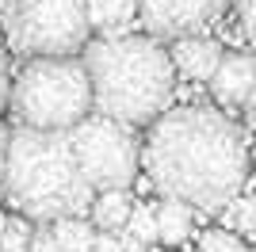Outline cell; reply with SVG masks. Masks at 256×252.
<instances>
[{
  "instance_id": "cell-18",
  "label": "cell",
  "mask_w": 256,
  "mask_h": 252,
  "mask_svg": "<svg viewBox=\"0 0 256 252\" xmlns=\"http://www.w3.org/2000/svg\"><path fill=\"white\" fill-rule=\"evenodd\" d=\"M237 20L245 27V38L256 46V0H237Z\"/></svg>"
},
{
  "instance_id": "cell-23",
  "label": "cell",
  "mask_w": 256,
  "mask_h": 252,
  "mask_svg": "<svg viewBox=\"0 0 256 252\" xmlns=\"http://www.w3.org/2000/svg\"><path fill=\"white\" fill-rule=\"evenodd\" d=\"M245 115H248V118H252V122H256V92L248 96V104H245Z\"/></svg>"
},
{
  "instance_id": "cell-19",
  "label": "cell",
  "mask_w": 256,
  "mask_h": 252,
  "mask_svg": "<svg viewBox=\"0 0 256 252\" xmlns=\"http://www.w3.org/2000/svg\"><path fill=\"white\" fill-rule=\"evenodd\" d=\"M12 88H16V80H12L8 58L0 54V111H8V107H12Z\"/></svg>"
},
{
  "instance_id": "cell-14",
  "label": "cell",
  "mask_w": 256,
  "mask_h": 252,
  "mask_svg": "<svg viewBox=\"0 0 256 252\" xmlns=\"http://www.w3.org/2000/svg\"><path fill=\"white\" fill-rule=\"evenodd\" d=\"M222 226L234 233H245V237H256V195H237L222 210Z\"/></svg>"
},
{
  "instance_id": "cell-20",
  "label": "cell",
  "mask_w": 256,
  "mask_h": 252,
  "mask_svg": "<svg viewBox=\"0 0 256 252\" xmlns=\"http://www.w3.org/2000/svg\"><path fill=\"white\" fill-rule=\"evenodd\" d=\"M92 252H126V244H122V237H118V233L100 230L96 241H92Z\"/></svg>"
},
{
  "instance_id": "cell-11",
  "label": "cell",
  "mask_w": 256,
  "mask_h": 252,
  "mask_svg": "<svg viewBox=\"0 0 256 252\" xmlns=\"http://www.w3.org/2000/svg\"><path fill=\"white\" fill-rule=\"evenodd\" d=\"M157 210V230H160V241L168 244V248H176V244L188 241V233H192V222H195V206H188V202L180 199H164Z\"/></svg>"
},
{
  "instance_id": "cell-12",
  "label": "cell",
  "mask_w": 256,
  "mask_h": 252,
  "mask_svg": "<svg viewBox=\"0 0 256 252\" xmlns=\"http://www.w3.org/2000/svg\"><path fill=\"white\" fill-rule=\"evenodd\" d=\"M130 210H134L130 191H100L96 202H92V226L115 233V230H122L130 222Z\"/></svg>"
},
{
  "instance_id": "cell-5",
  "label": "cell",
  "mask_w": 256,
  "mask_h": 252,
  "mask_svg": "<svg viewBox=\"0 0 256 252\" xmlns=\"http://www.w3.org/2000/svg\"><path fill=\"white\" fill-rule=\"evenodd\" d=\"M84 0H8L4 38L20 58H73L88 46Z\"/></svg>"
},
{
  "instance_id": "cell-4",
  "label": "cell",
  "mask_w": 256,
  "mask_h": 252,
  "mask_svg": "<svg viewBox=\"0 0 256 252\" xmlns=\"http://www.w3.org/2000/svg\"><path fill=\"white\" fill-rule=\"evenodd\" d=\"M96 107L92 80L84 62L76 58H34L16 73L12 115L23 130L69 134Z\"/></svg>"
},
{
  "instance_id": "cell-3",
  "label": "cell",
  "mask_w": 256,
  "mask_h": 252,
  "mask_svg": "<svg viewBox=\"0 0 256 252\" xmlns=\"http://www.w3.org/2000/svg\"><path fill=\"white\" fill-rule=\"evenodd\" d=\"M0 195L12 210L38 226H54L58 218H84L96 202V188L80 176L69 134L23 126L12 130Z\"/></svg>"
},
{
  "instance_id": "cell-25",
  "label": "cell",
  "mask_w": 256,
  "mask_h": 252,
  "mask_svg": "<svg viewBox=\"0 0 256 252\" xmlns=\"http://www.w3.org/2000/svg\"><path fill=\"white\" fill-rule=\"evenodd\" d=\"M252 164H256V142H252Z\"/></svg>"
},
{
  "instance_id": "cell-9",
  "label": "cell",
  "mask_w": 256,
  "mask_h": 252,
  "mask_svg": "<svg viewBox=\"0 0 256 252\" xmlns=\"http://www.w3.org/2000/svg\"><path fill=\"white\" fill-rule=\"evenodd\" d=\"M172 65L180 69L188 80H214L218 65H222L226 50L218 46L214 38H203V34H192V38H176L172 42Z\"/></svg>"
},
{
  "instance_id": "cell-22",
  "label": "cell",
  "mask_w": 256,
  "mask_h": 252,
  "mask_svg": "<svg viewBox=\"0 0 256 252\" xmlns=\"http://www.w3.org/2000/svg\"><path fill=\"white\" fill-rule=\"evenodd\" d=\"M8 146H12V130L0 122V184H4V168H8Z\"/></svg>"
},
{
  "instance_id": "cell-16",
  "label": "cell",
  "mask_w": 256,
  "mask_h": 252,
  "mask_svg": "<svg viewBox=\"0 0 256 252\" xmlns=\"http://www.w3.org/2000/svg\"><path fill=\"white\" fill-rule=\"evenodd\" d=\"M31 233L23 222H0V252H31Z\"/></svg>"
},
{
  "instance_id": "cell-1",
  "label": "cell",
  "mask_w": 256,
  "mask_h": 252,
  "mask_svg": "<svg viewBox=\"0 0 256 252\" xmlns=\"http://www.w3.org/2000/svg\"><path fill=\"white\" fill-rule=\"evenodd\" d=\"M252 146L245 130L214 107H176L150 126L142 164L164 199H180L203 214H222L248 180Z\"/></svg>"
},
{
  "instance_id": "cell-8",
  "label": "cell",
  "mask_w": 256,
  "mask_h": 252,
  "mask_svg": "<svg viewBox=\"0 0 256 252\" xmlns=\"http://www.w3.org/2000/svg\"><path fill=\"white\" fill-rule=\"evenodd\" d=\"M252 92H256V58L252 54H226L210 80V96L226 111H234V107H245Z\"/></svg>"
},
{
  "instance_id": "cell-21",
  "label": "cell",
  "mask_w": 256,
  "mask_h": 252,
  "mask_svg": "<svg viewBox=\"0 0 256 252\" xmlns=\"http://www.w3.org/2000/svg\"><path fill=\"white\" fill-rule=\"evenodd\" d=\"M31 252H58V241H54L50 226H38V230L31 233Z\"/></svg>"
},
{
  "instance_id": "cell-13",
  "label": "cell",
  "mask_w": 256,
  "mask_h": 252,
  "mask_svg": "<svg viewBox=\"0 0 256 252\" xmlns=\"http://www.w3.org/2000/svg\"><path fill=\"white\" fill-rule=\"evenodd\" d=\"M50 230L58 241V252H92V241L100 233L88 218H58Z\"/></svg>"
},
{
  "instance_id": "cell-2",
  "label": "cell",
  "mask_w": 256,
  "mask_h": 252,
  "mask_svg": "<svg viewBox=\"0 0 256 252\" xmlns=\"http://www.w3.org/2000/svg\"><path fill=\"white\" fill-rule=\"evenodd\" d=\"M84 69L92 80L96 111L126 126H153L172 100V54L153 34L96 38L84 46Z\"/></svg>"
},
{
  "instance_id": "cell-17",
  "label": "cell",
  "mask_w": 256,
  "mask_h": 252,
  "mask_svg": "<svg viewBox=\"0 0 256 252\" xmlns=\"http://www.w3.org/2000/svg\"><path fill=\"white\" fill-rule=\"evenodd\" d=\"M199 252H245L234 230H210L199 237Z\"/></svg>"
},
{
  "instance_id": "cell-6",
  "label": "cell",
  "mask_w": 256,
  "mask_h": 252,
  "mask_svg": "<svg viewBox=\"0 0 256 252\" xmlns=\"http://www.w3.org/2000/svg\"><path fill=\"white\" fill-rule=\"evenodd\" d=\"M69 142H73V157H76L80 176L96 188V195L100 191H130V184L138 180L142 142L134 134V126L96 115L73 126Z\"/></svg>"
},
{
  "instance_id": "cell-24",
  "label": "cell",
  "mask_w": 256,
  "mask_h": 252,
  "mask_svg": "<svg viewBox=\"0 0 256 252\" xmlns=\"http://www.w3.org/2000/svg\"><path fill=\"white\" fill-rule=\"evenodd\" d=\"M4 8H8V0H0V16H4Z\"/></svg>"
},
{
  "instance_id": "cell-15",
  "label": "cell",
  "mask_w": 256,
  "mask_h": 252,
  "mask_svg": "<svg viewBox=\"0 0 256 252\" xmlns=\"http://www.w3.org/2000/svg\"><path fill=\"white\" fill-rule=\"evenodd\" d=\"M126 237H134L138 244L150 248L153 241H160V230H157V210L146 206V202H134L130 210V222H126Z\"/></svg>"
},
{
  "instance_id": "cell-10",
  "label": "cell",
  "mask_w": 256,
  "mask_h": 252,
  "mask_svg": "<svg viewBox=\"0 0 256 252\" xmlns=\"http://www.w3.org/2000/svg\"><path fill=\"white\" fill-rule=\"evenodd\" d=\"M88 27L104 38H126L130 23L138 20V0H84Z\"/></svg>"
},
{
  "instance_id": "cell-7",
  "label": "cell",
  "mask_w": 256,
  "mask_h": 252,
  "mask_svg": "<svg viewBox=\"0 0 256 252\" xmlns=\"http://www.w3.org/2000/svg\"><path fill=\"white\" fill-rule=\"evenodd\" d=\"M230 0H138V20L153 38H192L222 20Z\"/></svg>"
}]
</instances>
